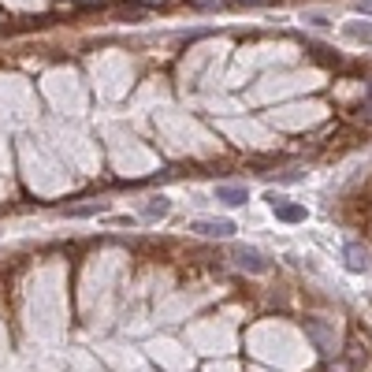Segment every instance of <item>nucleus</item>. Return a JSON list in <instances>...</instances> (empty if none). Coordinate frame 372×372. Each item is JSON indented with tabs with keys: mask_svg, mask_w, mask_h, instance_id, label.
Listing matches in <instances>:
<instances>
[{
	"mask_svg": "<svg viewBox=\"0 0 372 372\" xmlns=\"http://www.w3.org/2000/svg\"><path fill=\"white\" fill-rule=\"evenodd\" d=\"M231 261L242 272H253V276H265V272H268V257L261 250H253V246H235L231 250Z\"/></svg>",
	"mask_w": 372,
	"mask_h": 372,
	"instance_id": "obj_1",
	"label": "nucleus"
},
{
	"mask_svg": "<svg viewBox=\"0 0 372 372\" xmlns=\"http://www.w3.org/2000/svg\"><path fill=\"white\" fill-rule=\"evenodd\" d=\"M190 231L193 235H201V238H231L238 228L231 220H193L190 223Z\"/></svg>",
	"mask_w": 372,
	"mask_h": 372,
	"instance_id": "obj_2",
	"label": "nucleus"
},
{
	"mask_svg": "<svg viewBox=\"0 0 372 372\" xmlns=\"http://www.w3.org/2000/svg\"><path fill=\"white\" fill-rule=\"evenodd\" d=\"M272 213H276V220H283V223H302L305 220V205L287 201V198H280V193H272Z\"/></svg>",
	"mask_w": 372,
	"mask_h": 372,
	"instance_id": "obj_3",
	"label": "nucleus"
},
{
	"mask_svg": "<svg viewBox=\"0 0 372 372\" xmlns=\"http://www.w3.org/2000/svg\"><path fill=\"white\" fill-rule=\"evenodd\" d=\"M305 331L317 339V346L324 354H335V328H328L324 320H305Z\"/></svg>",
	"mask_w": 372,
	"mask_h": 372,
	"instance_id": "obj_4",
	"label": "nucleus"
},
{
	"mask_svg": "<svg viewBox=\"0 0 372 372\" xmlns=\"http://www.w3.org/2000/svg\"><path fill=\"white\" fill-rule=\"evenodd\" d=\"M343 257H346V268L350 272H368V250L361 246V242H346Z\"/></svg>",
	"mask_w": 372,
	"mask_h": 372,
	"instance_id": "obj_5",
	"label": "nucleus"
},
{
	"mask_svg": "<svg viewBox=\"0 0 372 372\" xmlns=\"http://www.w3.org/2000/svg\"><path fill=\"white\" fill-rule=\"evenodd\" d=\"M216 201H223V205H246L250 193H246V186H238V183H220L216 186Z\"/></svg>",
	"mask_w": 372,
	"mask_h": 372,
	"instance_id": "obj_6",
	"label": "nucleus"
},
{
	"mask_svg": "<svg viewBox=\"0 0 372 372\" xmlns=\"http://www.w3.org/2000/svg\"><path fill=\"white\" fill-rule=\"evenodd\" d=\"M168 208H171V201L164 198V193H156V198H149V201H145L142 216H145V220H160V216H168Z\"/></svg>",
	"mask_w": 372,
	"mask_h": 372,
	"instance_id": "obj_7",
	"label": "nucleus"
},
{
	"mask_svg": "<svg viewBox=\"0 0 372 372\" xmlns=\"http://www.w3.org/2000/svg\"><path fill=\"white\" fill-rule=\"evenodd\" d=\"M346 38H354V41H372V26H346Z\"/></svg>",
	"mask_w": 372,
	"mask_h": 372,
	"instance_id": "obj_8",
	"label": "nucleus"
},
{
	"mask_svg": "<svg viewBox=\"0 0 372 372\" xmlns=\"http://www.w3.org/2000/svg\"><path fill=\"white\" fill-rule=\"evenodd\" d=\"M358 8H361V11H368V15H372V0H358Z\"/></svg>",
	"mask_w": 372,
	"mask_h": 372,
	"instance_id": "obj_9",
	"label": "nucleus"
},
{
	"mask_svg": "<svg viewBox=\"0 0 372 372\" xmlns=\"http://www.w3.org/2000/svg\"><path fill=\"white\" fill-rule=\"evenodd\" d=\"M365 112H368V116H372V86H368V101H365Z\"/></svg>",
	"mask_w": 372,
	"mask_h": 372,
	"instance_id": "obj_10",
	"label": "nucleus"
}]
</instances>
